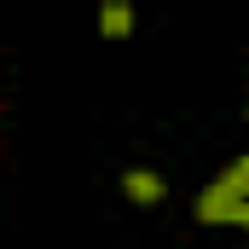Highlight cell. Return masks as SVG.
Wrapping results in <instances>:
<instances>
[{
    "label": "cell",
    "mask_w": 249,
    "mask_h": 249,
    "mask_svg": "<svg viewBox=\"0 0 249 249\" xmlns=\"http://www.w3.org/2000/svg\"><path fill=\"white\" fill-rule=\"evenodd\" d=\"M244 209H249V191L238 186V174H220L214 186L203 191V203H197L203 220H244Z\"/></svg>",
    "instance_id": "cell-1"
},
{
    "label": "cell",
    "mask_w": 249,
    "mask_h": 249,
    "mask_svg": "<svg viewBox=\"0 0 249 249\" xmlns=\"http://www.w3.org/2000/svg\"><path fill=\"white\" fill-rule=\"evenodd\" d=\"M122 191L127 197H133V203H162V180H157V174H145V168H133V174H122Z\"/></svg>",
    "instance_id": "cell-2"
},
{
    "label": "cell",
    "mask_w": 249,
    "mask_h": 249,
    "mask_svg": "<svg viewBox=\"0 0 249 249\" xmlns=\"http://www.w3.org/2000/svg\"><path fill=\"white\" fill-rule=\"evenodd\" d=\"M99 23H105V35H127V29H133V6H127V0H105Z\"/></svg>",
    "instance_id": "cell-3"
},
{
    "label": "cell",
    "mask_w": 249,
    "mask_h": 249,
    "mask_svg": "<svg viewBox=\"0 0 249 249\" xmlns=\"http://www.w3.org/2000/svg\"><path fill=\"white\" fill-rule=\"evenodd\" d=\"M232 174H238V186L249 191V157H244V162H238V168H232Z\"/></svg>",
    "instance_id": "cell-4"
},
{
    "label": "cell",
    "mask_w": 249,
    "mask_h": 249,
    "mask_svg": "<svg viewBox=\"0 0 249 249\" xmlns=\"http://www.w3.org/2000/svg\"><path fill=\"white\" fill-rule=\"evenodd\" d=\"M238 226H249V209H244V220H238Z\"/></svg>",
    "instance_id": "cell-5"
}]
</instances>
